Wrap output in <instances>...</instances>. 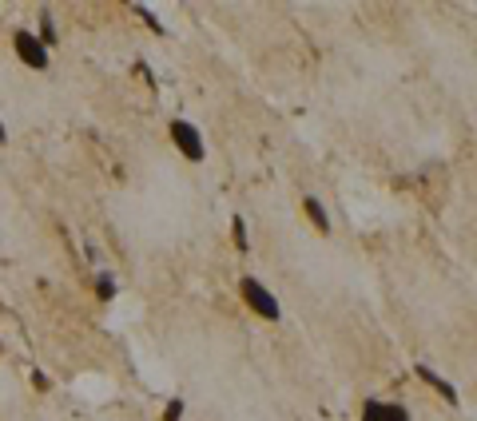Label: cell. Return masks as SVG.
<instances>
[{
	"mask_svg": "<svg viewBox=\"0 0 477 421\" xmlns=\"http://www.w3.org/2000/svg\"><path fill=\"white\" fill-rule=\"evenodd\" d=\"M32 386H36L40 393H44V389H52V382H48V378H44L40 370H32Z\"/></svg>",
	"mask_w": 477,
	"mask_h": 421,
	"instance_id": "12",
	"label": "cell"
},
{
	"mask_svg": "<svg viewBox=\"0 0 477 421\" xmlns=\"http://www.w3.org/2000/svg\"><path fill=\"white\" fill-rule=\"evenodd\" d=\"M0 350H4V346H0Z\"/></svg>",
	"mask_w": 477,
	"mask_h": 421,
	"instance_id": "14",
	"label": "cell"
},
{
	"mask_svg": "<svg viewBox=\"0 0 477 421\" xmlns=\"http://www.w3.org/2000/svg\"><path fill=\"white\" fill-rule=\"evenodd\" d=\"M171 144L183 151V159L191 163H203L207 159V144H203V131L195 128L191 119H171Z\"/></svg>",
	"mask_w": 477,
	"mask_h": 421,
	"instance_id": "2",
	"label": "cell"
},
{
	"mask_svg": "<svg viewBox=\"0 0 477 421\" xmlns=\"http://www.w3.org/2000/svg\"><path fill=\"white\" fill-rule=\"evenodd\" d=\"M131 12H135V17H140V20H143V24H147V28H151V32H156V36H167V28H163V20H159L156 12L147 8V4H131Z\"/></svg>",
	"mask_w": 477,
	"mask_h": 421,
	"instance_id": "8",
	"label": "cell"
},
{
	"mask_svg": "<svg viewBox=\"0 0 477 421\" xmlns=\"http://www.w3.org/2000/svg\"><path fill=\"white\" fill-rule=\"evenodd\" d=\"M4 139H8V131H4V124H0V144H4Z\"/></svg>",
	"mask_w": 477,
	"mask_h": 421,
	"instance_id": "13",
	"label": "cell"
},
{
	"mask_svg": "<svg viewBox=\"0 0 477 421\" xmlns=\"http://www.w3.org/2000/svg\"><path fill=\"white\" fill-rule=\"evenodd\" d=\"M183 418V402H179V398H171V402H167V409H163V421H179Z\"/></svg>",
	"mask_w": 477,
	"mask_h": 421,
	"instance_id": "11",
	"label": "cell"
},
{
	"mask_svg": "<svg viewBox=\"0 0 477 421\" xmlns=\"http://www.w3.org/2000/svg\"><path fill=\"white\" fill-rule=\"evenodd\" d=\"M302 210H306V219L315 223L318 235H330V231H334L330 215H326V207H322V199H315V195H302Z\"/></svg>",
	"mask_w": 477,
	"mask_h": 421,
	"instance_id": "5",
	"label": "cell"
},
{
	"mask_svg": "<svg viewBox=\"0 0 477 421\" xmlns=\"http://www.w3.org/2000/svg\"><path fill=\"white\" fill-rule=\"evenodd\" d=\"M413 370H418V378H422V382H426L429 389H438V393H442V402L458 405V389L449 386V382H445V378H442L438 370H429V366H413Z\"/></svg>",
	"mask_w": 477,
	"mask_h": 421,
	"instance_id": "6",
	"label": "cell"
},
{
	"mask_svg": "<svg viewBox=\"0 0 477 421\" xmlns=\"http://www.w3.org/2000/svg\"><path fill=\"white\" fill-rule=\"evenodd\" d=\"M12 48H16V56H20V60H24L32 72H44V68H48V48L40 44V40H36V32H24V28H16Z\"/></svg>",
	"mask_w": 477,
	"mask_h": 421,
	"instance_id": "3",
	"label": "cell"
},
{
	"mask_svg": "<svg viewBox=\"0 0 477 421\" xmlns=\"http://www.w3.org/2000/svg\"><path fill=\"white\" fill-rule=\"evenodd\" d=\"M231 239H235L238 251H251V243H247V223H243V215H235V219H231Z\"/></svg>",
	"mask_w": 477,
	"mask_h": 421,
	"instance_id": "10",
	"label": "cell"
},
{
	"mask_svg": "<svg viewBox=\"0 0 477 421\" xmlns=\"http://www.w3.org/2000/svg\"><path fill=\"white\" fill-rule=\"evenodd\" d=\"M238 294H243V302L259 314V318H267V322H279L283 318V306H279V298L259 282V278H251V275H243L238 278Z\"/></svg>",
	"mask_w": 477,
	"mask_h": 421,
	"instance_id": "1",
	"label": "cell"
},
{
	"mask_svg": "<svg viewBox=\"0 0 477 421\" xmlns=\"http://www.w3.org/2000/svg\"><path fill=\"white\" fill-rule=\"evenodd\" d=\"M36 40H40V44H44L48 52L56 48V20H52V12H40V32H36Z\"/></svg>",
	"mask_w": 477,
	"mask_h": 421,
	"instance_id": "7",
	"label": "cell"
},
{
	"mask_svg": "<svg viewBox=\"0 0 477 421\" xmlns=\"http://www.w3.org/2000/svg\"><path fill=\"white\" fill-rule=\"evenodd\" d=\"M362 421H413L410 409L402 402H382V398H370L362 405Z\"/></svg>",
	"mask_w": 477,
	"mask_h": 421,
	"instance_id": "4",
	"label": "cell"
},
{
	"mask_svg": "<svg viewBox=\"0 0 477 421\" xmlns=\"http://www.w3.org/2000/svg\"><path fill=\"white\" fill-rule=\"evenodd\" d=\"M95 298H100V302H111V298H115V278H111V271H100V275H95Z\"/></svg>",
	"mask_w": 477,
	"mask_h": 421,
	"instance_id": "9",
	"label": "cell"
}]
</instances>
